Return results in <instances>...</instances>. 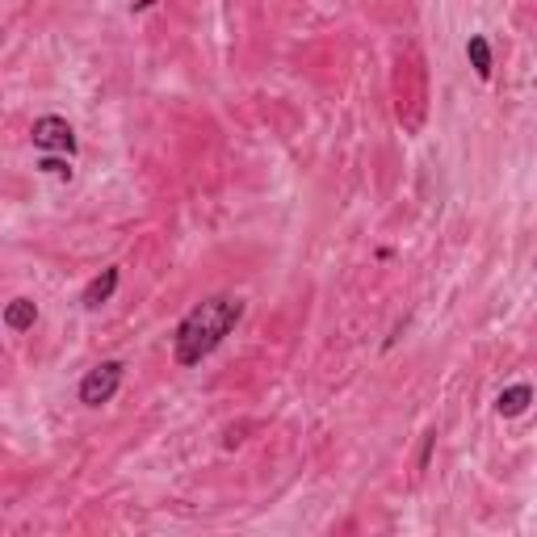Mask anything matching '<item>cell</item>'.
<instances>
[{"mask_svg": "<svg viewBox=\"0 0 537 537\" xmlns=\"http://www.w3.org/2000/svg\"><path fill=\"white\" fill-rule=\"evenodd\" d=\"M38 323V307H34V298H13L9 307H5V328L9 332H30Z\"/></svg>", "mask_w": 537, "mask_h": 537, "instance_id": "8992f818", "label": "cell"}, {"mask_svg": "<svg viewBox=\"0 0 537 537\" xmlns=\"http://www.w3.org/2000/svg\"><path fill=\"white\" fill-rule=\"evenodd\" d=\"M118 264H110V269H101V277H93V282L85 285V298H80V303H85L88 311H97L101 303H110L114 298V290H118Z\"/></svg>", "mask_w": 537, "mask_h": 537, "instance_id": "277c9868", "label": "cell"}, {"mask_svg": "<svg viewBox=\"0 0 537 537\" xmlns=\"http://www.w3.org/2000/svg\"><path fill=\"white\" fill-rule=\"evenodd\" d=\"M67 160H72V155H51V152H43V160H38V173H46V176H59V181H67V176H72V168H67Z\"/></svg>", "mask_w": 537, "mask_h": 537, "instance_id": "ba28073f", "label": "cell"}, {"mask_svg": "<svg viewBox=\"0 0 537 537\" xmlns=\"http://www.w3.org/2000/svg\"><path fill=\"white\" fill-rule=\"evenodd\" d=\"M529 403H533V386L529 383H516L508 386V391H500V399H495V412L504 420H516V416H525Z\"/></svg>", "mask_w": 537, "mask_h": 537, "instance_id": "5b68a950", "label": "cell"}, {"mask_svg": "<svg viewBox=\"0 0 537 537\" xmlns=\"http://www.w3.org/2000/svg\"><path fill=\"white\" fill-rule=\"evenodd\" d=\"M433 445H437V433H428V437H424V450H420V471L428 466V453H433Z\"/></svg>", "mask_w": 537, "mask_h": 537, "instance_id": "9c48e42d", "label": "cell"}, {"mask_svg": "<svg viewBox=\"0 0 537 537\" xmlns=\"http://www.w3.org/2000/svg\"><path fill=\"white\" fill-rule=\"evenodd\" d=\"M122 373H126V365L122 362H101L97 370H88L85 383H80V403L85 407L110 403V399L118 395V386H122Z\"/></svg>", "mask_w": 537, "mask_h": 537, "instance_id": "7a4b0ae2", "label": "cell"}, {"mask_svg": "<svg viewBox=\"0 0 537 537\" xmlns=\"http://www.w3.org/2000/svg\"><path fill=\"white\" fill-rule=\"evenodd\" d=\"M466 59H471L474 76L479 80H492V46L482 34H471V43H466Z\"/></svg>", "mask_w": 537, "mask_h": 537, "instance_id": "52a82bcc", "label": "cell"}, {"mask_svg": "<svg viewBox=\"0 0 537 537\" xmlns=\"http://www.w3.org/2000/svg\"><path fill=\"white\" fill-rule=\"evenodd\" d=\"M244 319V303L231 294L219 298H206L198 307L189 311L181 323H176V336H173V357L176 365H202L210 353L219 349L223 340L231 336V328Z\"/></svg>", "mask_w": 537, "mask_h": 537, "instance_id": "6da1fadb", "label": "cell"}, {"mask_svg": "<svg viewBox=\"0 0 537 537\" xmlns=\"http://www.w3.org/2000/svg\"><path fill=\"white\" fill-rule=\"evenodd\" d=\"M30 139H34V147H38V152L76 155V131H72L64 118H55V114H46V118H34Z\"/></svg>", "mask_w": 537, "mask_h": 537, "instance_id": "3957f363", "label": "cell"}]
</instances>
